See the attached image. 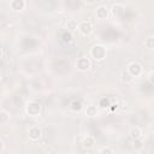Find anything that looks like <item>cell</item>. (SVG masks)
Listing matches in <instances>:
<instances>
[{
    "instance_id": "1",
    "label": "cell",
    "mask_w": 154,
    "mask_h": 154,
    "mask_svg": "<svg viewBox=\"0 0 154 154\" xmlns=\"http://www.w3.org/2000/svg\"><path fill=\"white\" fill-rule=\"evenodd\" d=\"M106 54H107V49L101 45H95L90 49V55L97 61L103 60L106 58Z\"/></svg>"
},
{
    "instance_id": "2",
    "label": "cell",
    "mask_w": 154,
    "mask_h": 154,
    "mask_svg": "<svg viewBox=\"0 0 154 154\" xmlns=\"http://www.w3.org/2000/svg\"><path fill=\"white\" fill-rule=\"evenodd\" d=\"M41 111V106L38 102H35V101H30L26 106H25V112L31 116V117H35V116H38Z\"/></svg>"
},
{
    "instance_id": "3",
    "label": "cell",
    "mask_w": 154,
    "mask_h": 154,
    "mask_svg": "<svg viewBox=\"0 0 154 154\" xmlns=\"http://www.w3.org/2000/svg\"><path fill=\"white\" fill-rule=\"evenodd\" d=\"M78 30H79V32L82 35L87 36L93 31V24L90 22H88V20H83V22H81L78 24Z\"/></svg>"
},
{
    "instance_id": "4",
    "label": "cell",
    "mask_w": 154,
    "mask_h": 154,
    "mask_svg": "<svg viewBox=\"0 0 154 154\" xmlns=\"http://www.w3.org/2000/svg\"><path fill=\"white\" fill-rule=\"evenodd\" d=\"M128 72L132 76V77H137L141 75L142 72V66L138 64V63H131L129 66H128Z\"/></svg>"
},
{
    "instance_id": "5",
    "label": "cell",
    "mask_w": 154,
    "mask_h": 154,
    "mask_svg": "<svg viewBox=\"0 0 154 154\" xmlns=\"http://www.w3.org/2000/svg\"><path fill=\"white\" fill-rule=\"evenodd\" d=\"M76 66H77L78 70H81V71H85V70H88V69L90 67V61H89L88 58L82 57V58H79V59L77 60Z\"/></svg>"
},
{
    "instance_id": "6",
    "label": "cell",
    "mask_w": 154,
    "mask_h": 154,
    "mask_svg": "<svg viewBox=\"0 0 154 154\" xmlns=\"http://www.w3.org/2000/svg\"><path fill=\"white\" fill-rule=\"evenodd\" d=\"M129 135H130V137H131L132 140L141 138V136H142V130H141V128H140V126L134 125V126H131V128H130Z\"/></svg>"
},
{
    "instance_id": "7",
    "label": "cell",
    "mask_w": 154,
    "mask_h": 154,
    "mask_svg": "<svg viewBox=\"0 0 154 154\" xmlns=\"http://www.w3.org/2000/svg\"><path fill=\"white\" fill-rule=\"evenodd\" d=\"M41 135H42V132H41V129L38 126H32V128L29 129V137L31 140L36 141V140H38L41 137Z\"/></svg>"
},
{
    "instance_id": "8",
    "label": "cell",
    "mask_w": 154,
    "mask_h": 154,
    "mask_svg": "<svg viewBox=\"0 0 154 154\" xmlns=\"http://www.w3.org/2000/svg\"><path fill=\"white\" fill-rule=\"evenodd\" d=\"M10 6H11V8L14 10V11H20V10L24 8L25 2H24V0H12V1L10 2Z\"/></svg>"
},
{
    "instance_id": "9",
    "label": "cell",
    "mask_w": 154,
    "mask_h": 154,
    "mask_svg": "<svg viewBox=\"0 0 154 154\" xmlns=\"http://www.w3.org/2000/svg\"><path fill=\"white\" fill-rule=\"evenodd\" d=\"M108 16V10L106 6H99L96 8V17L99 19H105Z\"/></svg>"
},
{
    "instance_id": "10",
    "label": "cell",
    "mask_w": 154,
    "mask_h": 154,
    "mask_svg": "<svg viewBox=\"0 0 154 154\" xmlns=\"http://www.w3.org/2000/svg\"><path fill=\"white\" fill-rule=\"evenodd\" d=\"M96 114H97L96 106H94V105L87 106V108H85V116H88V117H95Z\"/></svg>"
},
{
    "instance_id": "11",
    "label": "cell",
    "mask_w": 154,
    "mask_h": 154,
    "mask_svg": "<svg viewBox=\"0 0 154 154\" xmlns=\"http://www.w3.org/2000/svg\"><path fill=\"white\" fill-rule=\"evenodd\" d=\"M82 146H83V148H91L93 146H94V138L91 137V136H87L84 140H83V142H82Z\"/></svg>"
},
{
    "instance_id": "12",
    "label": "cell",
    "mask_w": 154,
    "mask_h": 154,
    "mask_svg": "<svg viewBox=\"0 0 154 154\" xmlns=\"http://www.w3.org/2000/svg\"><path fill=\"white\" fill-rule=\"evenodd\" d=\"M66 26H67L69 31L72 34L73 31H76V30H77V22H76V20H73V19H70V20H67Z\"/></svg>"
},
{
    "instance_id": "13",
    "label": "cell",
    "mask_w": 154,
    "mask_h": 154,
    "mask_svg": "<svg viewBox=\"0 0 154 154\" xmlns=\"http://www.w3.org/2000/svg\"><path fill=\"white\" fill-rule=\"evenodd\" d=\"M112 11H113L114 14H122V13L124 12V7H123L120 4H116V5H113Z\"/></svg>"
},
{
    "instance_id": "14",
    "label": "cell",
    "mask_w": 154,
    "mask_h": 154,
    "mask_svg": "<svg viewBox=\"0 0 154 154\" xmlns=\"http://www.w3.org/2000/svg\"><path fill=\"white\" fill-rule=\"evenodd\" d=\"M8 119H10V114H8L5 109H2V111L0 112V123H1V124H5Z\"/></svg>"
},
{
    "instance_id": "15",
    "label": "cell",
    "mask_w": 154,
    "mask_h": 154,
    "mask_svg": "<svg viewBox=\"0 0 154 154\" xmlns=\"http://www.w3.org/2000/svg\"><path fill=\"white\" fill-rule=\"evenodd\" d=\"M61 38H63V41H64L65 43H69V42L72 41V34H71L70 31H65V32L63 34Z\"/></svg>"
},
{
    "instance_id": "16",
    "label": "cell",
    "mask_w": 154,
    "mask_h": 154,
    "mask_svg": "<svg viewBox=\"0 0 154 154\" xmlns=\"http://www.w3.org/2000/svg\"><path fill=\"white\" fill-rule=\"evenodd\" d=\"M71 108H72L73 111H81V109H82V103H81V101H78V100L72 101V102H71Z\"/></svg>"
},
{
    "instance_id": "17",
    "label": "cell",
    "mask_w": 154,
    "mask_h": 154,
    "mask_svg": "<svg viewBox=\"0 0 154 154\" xmlns=\"http://www.w3.org/2000/svg\"><path fill=\"white\" fill-rule=\"evenodd\" d=\"M144 45L148 49H154V37H148L144 41Z\"/></svg>"
},
{
    "instance_id": "18",
    "label": "cell",
    "mask_w": 154,
    "mask_h": 154,
    "mask_svg": "<svg viewBox=\"0 0 154 154\" xmlns=\"http://www.w3.org/2000/svg\"><path fill=\"white\" fill-rule=\"evenodd\" d=\"M134 148H135L136 150H140V149H142V148H143V142H142V140H141V138L134 140Z\"/></svg>"
},
{
    "instance_id": "19",
    "label": "cell",
    "mask_w": 154,
    "mask_h": 154,
    "mask_svg": "<svg viewBox=\"0 0 154 154\" xmlns=\"http://www.w3.org/2000/svg\"><path fill=\"white\" fill-rule=\"evenodd\" d=\"M99 106H100L101 108H107V107H109V100H108V99H106V97L101 99V100H100Z\"/></svg>"
},
{
    "instance_id": "20",
    "label": "cell",
    "mask_w": 154,
    "mask_h": 154,
    "mask_svg": "<svg viewBox=\"0 0 154 154\" xmlns=\"http://www.w3.org/2000/svg\"><path fill=\"white\" fill-rule=\"evenodd\" d=\"M122 76H123V79H124L125 82H130V81L132 79V76H131L128 71H124V72L122 73Z\"/></svg>"
},
{
    "instance_id": "21",
    "label": "cell",
    "mask_w": 154,
    "mask_h": 154,
    "mask_svg": "<svg viewBox=\"0 0 154 154\" xmlns=\"http://www.w3.org/2000/svg\"><path fill=\"white\" fill-rule=\"evenodd\" d=\"M100 154H113V150H112L109 147H105V148L101 149Z\"/></svg>"
},
{
    "instance_id": "22",
    "label": "cell",
    "mask_w": 154,
    "mask_h": 154,
    "mask_svg": "<svg viewBox=\"0 0 154 154\" xmlns=\"http://www.w3.org/2000/svg\"><path fill=\"white\" fill-rule=\"evenodd\" d=\"M149 82L154 85V71H152V72H150V75H149Z\"/></svg>"
},
{
    "instance_id": "23",
    "label": "cell",
    "mask_w": 154,
    "mask_h": 154,
    "mask_svg": "<svg viewBox=\"0 0 154 154\" xmlns=\"http://www.w3.org/2000/svg\"><path fill=\"white\" fill-rule=\"evenodd\" d=\"M118 108V103H116V105H113V107H112V109H117Z\"/></svg>"
},
{
    "instance_id": "24",
    "label": "cell",
    "mask_w": 154,
    "mask_h": 154,
    "mask_svg": "<svg viewBox=\"0 0 154 154\" xmlns=\"http://www.w3.org/2000/svg\"><path fill=\"white\" fill-rule=\"evenodd\" d=\"M2 150H4V142L1 141V152H2Z\"/></svg>"
},
{
    "instance_id": "25",
    "label": "cell",
    "mask_w": 154,
    "mask_h": 154,
    "mask_svg": "<svg viewBox=\"0 0 154 154\" xmlns=\"http://www.w3.org/2000/svg\"><path fill=\"white\" fill-rule=\"evenodd\" d=\"M42 154H49V153H47V152H45V153H42Z\"/></svg>"
}]
</instances>
